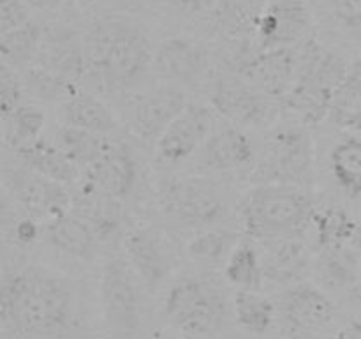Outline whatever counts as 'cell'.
Listing matches in <instances>:
<instances>
[{
	"label": "cell",
	"mask_w": 361,
	"mask_h": 339,
	"mask_svg": "<svg viewBox=\"0 0 361 339\" xmlns=\"http://www.w3.org/2000/svg\"><path fill=\"white\" fill-rule=\"evenodd\" d=\"M0 325L4 339H74L83 327L76 285L41 265L4 270Z\"/></svg>",
	"instance_id": "1"
},
{
	"label": "cell",
	"mask_w": 361,
	"mask_h": 339,
	"mask_svg": "<svg viewBox=\"0 0 361 339\" xmlns=\"http://www.w3.org/2000/svg\"><path fill=\"white\" fill-rule=\"evenodd\" d=\"M88 74L102 90L122 94L154 73L155 46L137 21L106 14L83 32Z\"/></svg>",
	"instance_id": "2"
},
{
	"label": "cell",
	"mask_w": 361,
	"mask_h": 339,
	"mask_svg": "<svg viewBox=\"0 0 361 339\" xmlns=\"http://www.w3.org/2000/svg\"><path fill=\"white\" fill-rule=\"evenodd\" d=\"M314 214L316 207L305 189L277 184L254 186L238 207L243 232L263 244L303 239Z\"/></svg>",
	"instance_id": "3"
},
{
	"label": "cell",
	"mask_w": 361,
	"mask_h": 339,
	"mask_svg": "<svg viewBox=\"0 0 361 339\" xmlns=\"http://www.w3.org/2000/svg\"><path fill=\"white\" fill-rule=\"evenodd\" d=\"M351 60L342 53L321 46L314 37L300 46V67L295 87L281 101L282 108L305 127L319 126L330 119L331 105Z\"/></svg>",
	"instance_id": "4"
},
{
	"label": "cell",
	"mask_w": 361,
	"mask_h": 339,
	"mask_svg": "<svg viewBox=\"0 0 361 339\" xmlns=\"http://www.w3.org/2000/svg\"><path fill=\"white\" fill-rule=\"evenodd\" d=\"M162 314L183 338L212 339L228 328L233 302L214 279L187 275L168 290Z\"/></svg>",
	"instance_id": "5"
},
{
	"label": "cell",
	"mask_w": 361,
	"mask_h": 339,
	"mask_svg": "<svg viewBox=\"0 0 361 339\" xmlns=\"http://www.w3.org/2000/svg\"><path fill=\"white\" fill-rule=\"evenodd\" d=\"M254 186L277 184L309 189L314 184V141L298 120L274 126L250 175Z\"/></svg>",
	"instance_id": "6"
},
{
	"label": "cell",
	"mask_w": 361,
	"mask_h": 339,
	"mask_svg": "<svg viewBox=\"0 0 361 339\" xmlns=\"http://www.w3.org/2000/svg\"><path fill=\"white\" fill-rule=\"evenodd\" d=\"M145 286L126 256H111L99 278V306L108 339H143Z\"/></svg>",
	"instance_id": "7"
},
{
	"label": "cell",
	"mask_w": 361,
	"mask_h": 339,
	"mask_svg": "<svg viewBox=\"0 0 361 339\" xmlns=\"http://www.w3.org/2000/svg\"><path fill=\"white\" fill-rule=\"evenodd\" d=\"M159 205L169 221L204 232L228 215L222 191L203 177H169L159 186Z\"/></svg>",
	"instance_id": "8"
},
{
	"label": "cell",
	"mask_w": 361,
	"mask_h": 339,
	"mask_svg": "<svg viewBox=\"0 0 361 339\" xmlns=\"http://www.w3.org/2000/svg\"><path fill=\"white\" fill-rule=\"evenodd\" d=\"M300 46L257 49L252 41L236 42L231 55L233 74H238L270 97L282 101L298 78Z\"/></svg>",
	"instance_id": "9"
},
{
	"label": "cell",
	"mask_w": 361,
	"mask_h": 339,
	"mask_svg": "<svg viewBox=\"0 0 361 339\" xmlns=\"http://www.w3.org/2000/svg\"><path fill=\"white\" fill-rule=\"evenodd\" d=\"M210 102L217 113L236 127H274L281 101L270 97L238 74H219L212 80Z\"/></svg>",
	"instance_id": "10"
},
{
	"label": "cell",
	"mask_w": 361,
	"mask_h": 339,
	"mask_svg": "<svg viewBox=\"0 0 361 339\" xmlns=\"http://www.w3.org/2000/svg\"><path fill=\"white\" fill-rule=\"evenodd\" d=\"M4 187L18 210L44 225L71 212L73 193L66 184L46 179L25 165L6 168Z\"/></svg>",
	"instance_id": "11"
},
{
	"label": "cell",
	"mask_w": 361,
	"mask_h": 339,
	"mask_svg": "<svg viewBox=\"0 0 361 339\" xmlns=\"http://www.w3.org/2000/svg\"><path fill=\"white\" fill-rule=\"evenodd\" d=\"M126 260L148 293H154L166 282L178 265V254L171 239L152 226L133 228L123 237Z\"/></svg>",
	"instance_id": "12"
},
{
	"label": "cell",
	"mask_w": 361,
	"mask_h": 339,
	"mask_svg": "<svg viewBox=\"0 0 361 339\" xmlns=\"http://www.w3.org/2000/svg\"><path fill=\"white\" fill-rule=\"evenodd\" d=\"M277 311L282 323L298 339L319 335L334 323L337 307L326 292L314 282L302 281L281 293Z\"/></svg>",
	"instance_id": "13"
},
{
	"label": "cell",
	"mask_w": 361,
	"mask_h": 339,
	"mask_svg": "<svg viewBox=\"0 0 361 339\" xmlns=\"http://www.w3.org/2000/svg\"><path fill=\"white\" fill-rule=\"evenodd\" d=\"M154 74L173 87H200L212 74L210 48L192 37L164 39L155 46Z\"/></svg>",
	"instance_id": "14"
},
{
	"label": "cell",
	"mask_w": 361,
	"mask_h": 339,
	"mask_svg": "<svg viewBox=\"0 0 361 339\" xmlns=\"http://www.w3.org/2000/svg\"><path fill=\"white\" fill-rule=\"evenodd\" d=\"M310 32L312 13L305 0H268L252 42L257 49L293 48L309 41Z\"/></svg>",
	"instance_id": "15"
},
{
	"label": "cell",
	"mask_w": 361,
	"mask_h": 339,
	"mask_svg": "<svg viewBox=\"0 0 361 339\" xmlns=\"http://www.w3.org/2000/svg\"><path fill=\"white\" fill-rule=\"evenodd\" d=\"M212 124L214 115L208 106L201 102H189L155 143L157 161L166 166L187 161L208 140Z\"/></svg>",
	"instance_id": "16"
},
{
	"label": "cell",
	"mask_w": 361,
	"mask_h": 339,
	"mask_svg": "<svg viewBox=\"0 0 361 339\" xmlns=\"http://www.w3.org/2000/svg\"><path fill=\"white\" fill-rule=\"evenodd\" d=\"M187 105L189 101L182 88L173 85L152 88L130 106V129L140 140L155 145Z\"/></svg>",
	"instance_id": "17"
},
{
	"label": "cell",
	"mask_w": 361,
	"mask_h": 339,
	"mask_svg": "<svg viewBox=\"0 0 361 339\" xmlns=\"http://www.w3.org/2000/svg\"><path fill=\"white\" fill-rule=\"evenodd\" d=\"M34 66L44 67L78 85L88 74L85 34L67 25L44 27L41 49Z\"/></svg>",
	"instance_id": "18"
},
{
	"label": "cell",
	"mask_w": 361,
	"mask_h": 339,
	"mask_svg": "<svg viewBox=\"0 0 361 339\" xmlns=\"http://www.w3.org/2000/svg\"><path fill=\"white\" fill-rule=\"evenodd\" d=\"M71 212L90 226L99 242H109L122 232V201L106 194L87 179L73 193Z\"/></svg>",
	"instance_id": "19"
},
{
	"label": "cell",
	"mask_w": 361,
	"mask_h": 339,
	"mask_svg": "<svg viewBox=\"0 0 361 339\" xmlns=\"http://www.w3.org/2000/svg\"><path fill=\"white\" fill-rule=\"evenodd\" d=\"M85 179L118 201L127 200L137 182L136 157L129 145L113 141L108 152L87 168Z\"/></svg>",
	"instance_id": "20"
},
{
	"label": "cell",
	"mask_w": 361,
	"mask_h": 339,
	"mask_svg": "<svg viewBox=\"0 0 361 339\" xmlns=\"http://www.w3.org/2000/svg\"><path fill=\"white\" fill-rule=\"evenodd\" d=\"M256 159V148L249 134L236 126H228L208 136L201 150V162L212 172H233Z\"/></svg>",
	"instance_id": "21"
},
{
	"label": "cell",
	"mask_w": 361,
	"mask_h": 339,
	"mask_svg": "<svg viewBox=\"0 0 361 339\" xmlns=\"http://www.w3.org/2000/svg\"><path fill=\"white\" fill-rule=\"evenodd\" d=\"M361 270V253L351 246L324 247L314 260L316 285L324 292L348 293L355 290Z\"/></svg>",
	"instance_id": "22"
},
{
	"label": "cell",
	"mask_w": 361,
	"mask_h": 339,
	"mask_svg": "<svg viewBox=\"0 0 361 339\" xmlns=\"http://www.w3.org/2000/svg\"><path fill=\"white\" fill-rule=\"evenodd\" d=\"M264 246H267V254L263 256L264 281L275 286H284V290L303 281L312 261L302 239L279 240Z\"/></svg>",
	"instance_id": "23"
},
{
	"label": "cell",
	"mask_w": 361,
	"mask_h": 339,
	"mask_svg": "<svg viewBox=\"0 0 361 339\" xmlns=\"http://www.w3.org/2000/svg\"><path fill=\"white\" fill-rule=\"evenodd\" d=\"M268 0H217L212 7V25L229 42L252 41L257 20Z\"/></svg>",
	"instance_id": "24"
},
{
	"label": "cell",
	"mask_w": 361,
	"mask_h": 339,
	"mask_svg": "<svg viewBox=\"0 0 361 339\" xmlns=\"http://www.w3.org/2000/svg\"><path fill=\"white\" fill-rule=\"evenodd\" d=\"M44 239L55 251L81 261L92 260L99 244L90 226L74 212L46 222Z\"/></svg>",
	"instance_id": "25"
},
{
	"label": "cell",
	"mask_w": 361,
	"mask_h": 339,
	"mask_svg": "<svg viewBox=\"0 0 361 339\" xmlns=\"http://www.w3.org/2000/svg\"><path fill=\"white\" fill-rule=\"evenodd\" d=\"M335 187L353 201H361V133H349L337 140L328 155Z\"/></svg>",
	"instance_id": "26"
},
{
	"label": "cell",
	"mask_w": 361,
	"mask_h": 339,
	"mask_svg": "<svg viewBox=\"0 0 361 339\" xmlns=\"http://www.w3.org/2000/svg\"><path fill=\"white\" fill-rule=\"evenodd\" d=\"M62 117L67 126L80 127L102 136H111L120 127L115 113L104 101L81 90L63 102Z\"/></svg>",
	"instance_id": "27"
},
{
	"label": "cell",
	"mask_w": 361,
	"mask_h": 339,
	"mask_svg": "<svg viewBox=\"0 0 361 339\" xmlns=\"http://www.w3.org/2000/svg\"><path fill=\"white\" fill-rule=\"evenodd\" d=\"M16 157L20 159L21 165L34 170L35 173L46 179L66 184V186L76 184L78 166L60 150L59 145L44 138H39L34 143L16 150Z\"/></svg>",
	"instance_id": "28"
},
{
	"label": "cell",
	"mask_w": 361,
	"mask_h": 339,
	"mask_svg": "<svg viewBox=\"0 0 361 339\" xmlns=\"http://www.w3.org/2000/svg\"><path fill=\"white\" fill-rule=\"evenodd\" d=\"M44 25L30 20L23 27H18L7 34H0V55L4 66L23 73L34 66L41 49Z\"/></svg>",
	"instance_id": "29"
},
{
	"label": "cell",
	"mask_w": 361,
	"mask_h": 339,
	"mask_svg": "<svg viewBox=\"0 0 361 339\" xmlns=\"http://www.w3.org/2000/svg\"><path fill=\"white\" fill-rule=\"evenodd\" d=\"M233 316L245 332L264 335L277 318V306L256 290H238L233 297Z\"/></svg>",
	"instance_id": "30"
},
{
	"label": "cell",
	"mask_w": 361,
	"mask_h": 339,
	"mask_svg": "<svg viewBox=\"0 0 361 339\" xmlns=\"http://www.w3.org/2000/svg\"><path fill=\"white\" fill-rule=\"evenodd\" d=\"M113 141L115 140H111V136H102V134L90 133V131L67 126V124H63L56 131V145L60 150L74 165L85 166V168H90L94 162H97L108 152Z\"/></svg>",
	"instance_id": "31"
},
{
	"label": "cell",
	"mask_w": 361,
	"mask_h": 339,
	"mask_svg": "<svg viewBox=\"0 0 361 339\" xmlns=\"http://www.w3.org/2000/svg\"><path fill=\"white\" fill-rule=\"evenodd\" d=\"M224 278L229 285L238 290H256L259 292L264 282L263 258L254 244L249 240L236 244L224 265Z\"/></svg>",
	"instance_id": "32"
},
{
	"label": "cell",
	"mask_w": 361,
	"mask_h": 339,
	"mask_svg": "<svg viewBox=\"0 0 361 339\" xmlns=\"http://www.w3.org/2000/svg\"><path fill=\"white\" fill-rule=\"evenodd\" d=\"M312 228L319 249L324 247L351 246L355 239L358 221L345 208L338 205H330L323 210H316L312 219Z\"/></svg>",
	"instance_id": "33"
},
{
	"label": "cell",
	"mask_w": 361,
	"mask_h": 339,
	"mask_svg": "<svg viewBox=\"0 0 361 339\" xmlns=\"http://www.w3.org/2000/svg\"><path fill=\"white\" fill-rule=\"evenodd\" d=\"M4 122V141L14 152L41 138L46 126V112L37 105H21Z\"/></svg>",
	"instance_id": "34"
},
{
	"label": "cell",
	"mask_w": 361,
	"mask_h": 339,
	"mask_svg": "<svg viewBox=\"0 0 361 339\" xmlns=\"http://www.w3.org/2000/svg\"><path fill=\"white\" fill-rule=\"evenodd\" d=\"M236 244V235L228 230H204L187 244V254L197 265L210 268L221 267L226 265Z\"/></svg>",
	"instance_id": "35"
},
{
	"label": "cell",
	"mask_w": 361,
	"mask_h": 339,
	"mask_svg": "<svg viewBox=\"0 0 361 339\" xmlns=\"http://www.w3.org/2000/svg\"><path fill=\"white\" fill-rule=\"evenodd\" d=\"M21 74L23 80L25 94L30 97L37 99V101H63L73 97L80 88L76 83L66 80V78L59 76V74L51 73V71L44 69L41 66H30L25 69Z\"/></svg>",
	"instance_id": "36"
},
{
	"label": "cell",
	"mask_w": 361,
	"mask_h": 339,
	"mask_svg": "<svg viewBox=\"0 0 361 339\" xmlns=\"http://www.w3.org/2000/svg\"><path fill=\"white\" fill-rule=\"evenodd\" d=\"M361 105V55L355 56L349 62V69L342 80L341 87L337 88L331 105L330 119L341 113L349 112Z\"/></svg>",
	"instance_id": "37"
},
{
	"label": "cell",
	"mask_w": 361,
	"mask_h": 339,
	"mask_svg": "<svg viewBox=\"0 0 361 339\" xmlns=\"http://www.w3.org/2000/svg\"><path fill=\"white\" fill-rule=\"evenodd\" d=\"M25 87L21 74L7 66H0V115L7 119L18 106L23 105Z\"/></svg>",
	"instance_id": "38"
},
{
	"label": "cell",
	"mask_w": 361,
	"mask_h": 339,
	"mask_svg": "<svg viewBox=\"0 0 361 339\" xmlns=\"http://www.w3.org/2000/svg\"><path fill=\"white\" fill-rule=\"evenodd\" d=\"M330 13L344 34L361 41V0H330Z\"/></svg>",
	"instance_id": "39"
},
{
	"label": "cell",
	"mask_w": 361,
	"mask_h": 339,
	"mask_svg": "<svg viewBox=\"0 0 361 339\" xmlns=\"http://www.w3.org/2000/svg\"><path fill=\"white\" fill-rule=\"evenodd\" d=\"M6 235L9 237V240L14 246L32 247L41 239V235H44V230L39 226L37 219L20 212L16 219L13 218V225L6 222Z\"/></svg>",
	"instance_id": "40"
},
{
	"label": "cell",
	"mask_w": 361,
	"mask_h": 339,
	"mask_svg": "<svg viewBox=\"0 0 361 339\" xmlns=\"http://www.w3.org/2000/svg\"><path fill=\"white\" fill-rule=\"evenodd\" d=\"M30 20V6L25 0H0V34L23 27Z\"/></svg>",
	"instance_id": "41"
},
{
	"label": "cell",
	"mask_w": 361,
	"mask_h": 339,
	"mask_svg": "<svg viewBox=\"0 0 361 339\" xmlns=\"http://www.w3.org/2000/svg\"><path fill=\"white\" fill-rule=\"evenodd\" d=\"M331 122L337 127L349 131V133H361V105L341 115L331 117Z\"/></svg>",
	"instance_id": "42"
},
{
	"label": "cell",
	"mask_w": 361,
	"mask_h": 339,
	"mask_svg": "<svg viewBox=\"0 0 361 339\" xmlns=\"http://www.w3.org/2000/svg\"><path fill=\"white\" fill-rule=\"evenodd\" d=\"M173 6L178 7L180 11H187V13H201L214 7L217 0H168Z\"/></svg>",
	"instance_id": "43"
},
{
	"label": "cell",
	"mask_w": 361,
	"mask_h": 339,
	"mask_svg": "<svg viewBox=\"0 0 361 339\" xmlns=\"http://www.w3.org/2000/svg\"><path fill=\"white\" fill-rule=\"evenodd\" d=\"M338 339H361V320L358 318H351L341 332L337 334Z\"/></svg>",
	"instance_id": "44"
},
{
	"label": "cell",
	"mask_w": 361,
	"mask_h": 339,
	"mask_svg": "<svg viewBox=\"0 0 361 339\" xmlns=\"http://www.w3.org/2000/svg\"><path fill=\"white\" fill-rule=\"evenodd\" d=\"M30 7H37V9H55L62 4V0H25Z\"/></svg>",
	"instance_id": "45"
},
{
	"label": "cell",
	"mask_w": 361,
	"mask_h": 339,
	"mask_svg": "<svg viewBox=\"0 0 361 339\" xmlns=\"http://www.w3.org/2000/svg\"><path fill=\"white\" fill-rule=\"evenodd\" d=\"M351 247H355L356 251H360V253H361V221H358V228H356L355 239H353Z\"/></svg>",
	"instance_id": "46"
},
{
	"label": "cell",
	"mask_w": 361,
	"mask_h": 339,
	"mask_svg": "<svg viewBox=\"0 0 361 339\" xmlns=\"http://www.w3.org/2000/svg\"><path fill=\"white\" fill-rule=\"evenodd\" d=\"M351 297L356 300H361V270H360V278H358V282H356L355 290L351 292Z\"/></svg>",
	"instance_id": "47"
},
{
	"label": "cell",
	"mask_w": 361,
	"mask_h": 339,
	"mask_svg": "<svg viewBox=\"0 0 361 339\" xmlns=\"http://www.w3.org/2000/svg\"><path fill=\"white\" fill-rule=\"evenodd\" d=\"M307 339H338L337 335H312V338H307Z\"/></svg>",
	"instance_id": "48"
},
{
	"label": "cell",
	"mask_w": 361,
	"mask_h": 339,
	"mask_svg": "<svg viewBox=\"0 0 361 339\" xmlns=\"http://www.w3.org/2000/svg\"><path fill=\"white\" fill-rule=\"evenodd\" d=\"M63 2H73V0H62V4H63Z\"/></svg>",
	"instance_id": "49"
}]
</instances>
